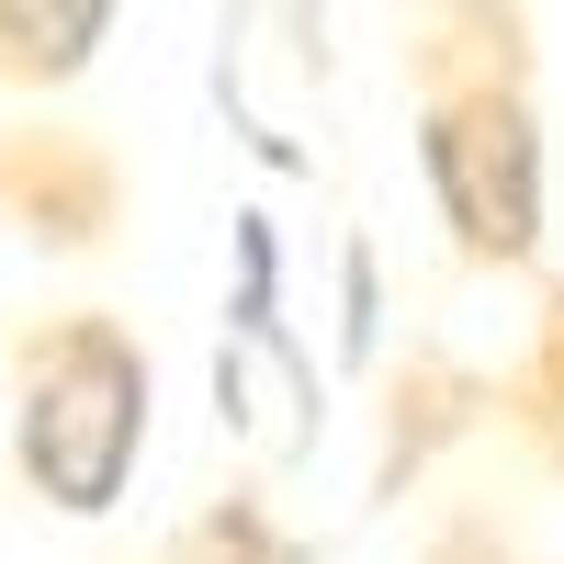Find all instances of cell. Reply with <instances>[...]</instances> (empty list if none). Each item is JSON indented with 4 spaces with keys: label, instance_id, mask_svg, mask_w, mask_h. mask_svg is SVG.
<instances>
[{
    "label": "cell",
    "instance_id": "5",
    "mask_svg": "<svg viewBox=\"0 0 564 564\" xmlns=\"http://www.w3.org/2000/svg\"><path fill=\"white\" fill-rule=\"evenodd\" d=\"M497 441L520 452L542 486H564V271H531L520 350L497 361Z\"/></svg>",
    "mask_w": 564,
    "mask_h": 564
},
{
    "label": "cell",
    "instance_id": "6",
    "mask_svg": "<svg viewBox=\"0 0 564 564\" xmlns=\"http://www.w3.org/2000/svg\"><path fill=\"white\" fill-rule=\"evenodd\" d=\"M124 0H0V90H68L90 79V57H102Z\"/></svg>",
    "mask_w": 564,
    "mask_h": 564
},
{
    "label": "cell",
    "instance_id": "3",
    "mask_svg": "<svg viewBox=\"0 0 564 564\" xmlns=\"http://www.w3.org/2000/svg\"><path fill=\"white\" fill-rule=\"evenodd\" d=\"M135 204V170L102 124L68 113H0V226L45 260H90L113 249V226Z\"/></svg>",
    "mask_w": 564,
    "mask_h": 564
},
{
    "label": "cell",
    "instance_id": "7",
    "mask_svg": "<svg viewBox=\"0 0 564 564\" xmlns=\"http://www.w3.org/2000/svg\"><path fill=\"white\" fill-rule=\"evenodd\" d=\"M159 564H316V542L282 520L260 486H226V497H204L193 520L159 542Z\"/></svg>",
    "mask_w": 564,
    "mask_h": 564
},
{
    "label": "cell",
    "instance_id": "4",
    "mask_svg": "<svg viewBox=\"0 0 564 564\" xmlns=\"http://www.w3.org/2000/svg\"><path fill=\"white\" fill-rule=\"evenodd\" d=\"M486 430H497V372L463 361L452 339H406V361L384 372V406H372V475H361V497L406 508L463 441H486Z\"/></svg>",
    "mask_w": 564,
    "mask_h": 564
},
{
    "label": "cell",
    "instance_id": "9",
    "mask_svg": "<svg viewBox=\"0 0 564 564\" xmlns=\"http://www.w3.org/2000/svg\"><path fill=\"white\" fill-rule=\"evenodd\" d=\"M148 564H159V553H148Z\"/></svg>",
    "mask_w": 564,
    "mask_h": 564
},
{
    "label": "cell",
    "instance_id": "1",
    "mask_svg": "<svg viewBox=\"0 0 564 564\" xmlns=\"http://www.w3.org/2000/svg\"><path fill=\"white\" fill-rule=\"evenodd\" d=\"M406 148L463 271L531 282L553 238V148H542V23L531 0H395Z\"/></svg>",
    "mask_w": 564,
    "mask_h": 564
},
{
    "label": "cell",
    "instance_id": "2",
    "mask_svg": "<svg viewBox=\"0 0 564 564\" xmlns=\"http://www.w3.org/2000/svg\"><path fill=\"white\" fill-rule=\"evenodd\" d=\"M159 430V361L113 305H34L12 327V475L57 520H113Z\"/></svg>",
    "mask_w": 564,
    "mask_h": 564
},
{
    "label": "cell",
    "instance_id": "8",
    "mask_svg": "<svg viewBox=\"0 0 564 564\" xmlns=\"http://www.w3.org/2000/svg\"><path fill=\"white\" fill-rule=\"evenodd\" d=\"M417 564H520V542H508V520L497 508H452V520L430 531V553Z\"/></svg>",
    "mask_w": 564,
    "mask_h": 564
}]
</instances>
